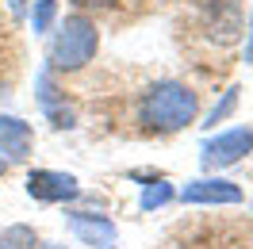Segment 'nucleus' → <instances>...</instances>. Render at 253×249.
Returning a JSON list of instances; mask_svg holds the SVG:
<instances>
[{
    "label": "nucleus",
    "mask_w": 253,
    "mask_h": 249,
    "mask_svg": "<svg viewBox=\"0 0 253 249\" xmlns=\"http://www.w3.org/2000/svg\"><path fill=\"white\" fill-rule=\"evenodd\" d=\"M27 126L19 123V119H0V146H12L16 142V150H19V157H23V150H27Z\"/></svg>",
    "instance_id": "obj_5"
},
{
    "label": "nucleus",
    "mask_w": 253,
    "mask_h": 249,
    "mask_svg": "<svg viewBox=\"0 0 253 249\" xmlns=\"http://www.w3.org/2000/svg\"><path fill=\"white\" fill-rule=\"evenodd\" d=\"M250 150H253V130L238 126V130H226V134H219V138L207 146L204 161L207 165H230V161H238V157L250 154Z\"/></svg>",
    "instance_id": "obj_3"
},
{
    "label": "nucleus",
    "mask_w": 253,
    "mask_h": 249,
    "mask_svg": "<svg viewBox=\"0 0 253 249\" xmlns=\"http://www.w3.org/2000/svg\"><path fill=\"white\" fill-rule=\"evenodd\" d=\"M31 192L42 196V200H62V196H73V176H62V172H35L31 176Z\"/></svg>",
    "instance_id": "obj_4"
},
{
    "label": "nucleus",
    "mask_w": 253,
    "mask_h": 249,
    "mask_svg": "<svg viewBox=\"0 0 253 249\" xmlns=\"http://www.w3.org/2000/svg\"><path fill=\"white\" fill-rule=\"evenodd\" d=\"M196 108H200V100L192 88L184 84H158V88H150L142 100V123L146 126H158V130H176V126H184L196 119Z\"/></svg>",
    "instance_id": "obj_1"
},
{
    "label": "nucleus",
    "mask_w": 253,
    "mask_h": 249,
    "mask_svg": "<svg viewBox=\"0 0 253 249\" xmlns=\"http://www.w3.org/2000/svg\"><path fill=\"white\" fill-rule=\"evenodd\" d=\"M54 12H58V0H39V8H35V31H46Z\"/></svg>",
    "instance_id": "obj_7"
},
{
    "label": "nucleus",
    "mask_w": 253,
    "mask_h": 249,
    "mask_svg": "<svg viewBox=\"0 0 253 249\" xmlns=\"http://www.w3.org/2000/svg\"><path fill=\"white\" fill-rule=\"evenodd\" d=\"M184 196H192V200H238L234 188H192Z\"/></svg>",
    "instance_id": "obj_6"
},
{
    "label": "nucleus",
    "mask_w": 253,
    "mask_h": 249,
    "mask_svg": "<svg viewBox=\"0 0 253 249\" xmlns=\"http://www.w3.org/2000/svg\"><path fill=\"white\" fill-rule=\"evenodd\" d=\"M96 46H100V35H96V23L84 16H69L62 23V31L50 46V62L58 69H81V65L92 62Z\"/></svg>",
    "instance_id": "obj_2"
},
{
    "label": "nucleus",
    "mask_w": 253,
    "mask_h": 249,
    "mask_svg": "<svg viewBox=\"0 0 253 249\" xmlns=\"http://www.w3.org/2000/svg\"><path fill=\"white\" fill-rule=\"evenodd\" d=\"M246 58L253 62V19H250V46H246Z\"/></svg>",
    "instance_id": "obj_8"
}]
</instances>
